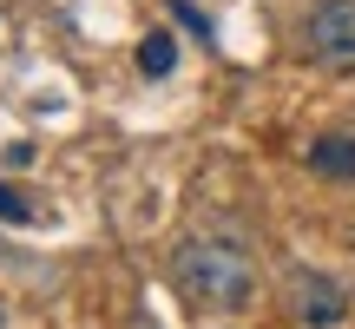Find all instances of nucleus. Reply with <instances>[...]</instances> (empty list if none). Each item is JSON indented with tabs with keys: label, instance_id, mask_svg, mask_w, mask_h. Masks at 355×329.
<instances>
[{
	"label": "nucleus",
	"instance_id": "nucleus-1",
	"mask_svg": "<svg viewBox=\"0 0 355 329\" xmlns=\"http://www.w3.org/2000/svg\"><path fill=\"white\" fill-rule=\"evenodd\" d=\"M171 277L198 310H250L257 296V264L237 237H191L178 251Z\"/></svg>",
	"mask_w": 355,
	"mask_h": 329
},
{
	"label": "nucleus",
	"instance_id": "nucleus-2",
	"mask_svg": "<svg viewBox=\"0 0 355 329\" xmlns=\"http://www.w3.org/2000/svg\"><path fill=\"white\" fill-rule=\"evenodd\" d=\"M303 47L329 73H355V0H316L303 20Z\"/></svg>",
	"mask_w": 355,
	"mask_h": 329
},
{
	"label": "nucleus",
	"instance_id": "nucleus-3",
	"mask_svg": "<svg viewBox=\"0 0 355 329\" xmlns=\"http://www.w3.org/2000/svg\"><path fill=\"white\" fill-rule=\"evenodd\" d=\"M283 303H290V317H296V323H309V329H336V323L349 317L343 283L322 277V270H296V277L283 283Z\"/></svg>",
	"mask_w": 355,
	"mask_h": 329
},
{
	"label": "nucleus",
	"instance_id": "nucleus-4",
	"mask_svg": "<svg viewBox=\"0 0 355 329\" xmlns=\"http://www.w3.org/2000/svg\"><path fill=\"white\" fill-rule=\"evenodd\" d=\"M309 171H322V178H355V139H349V132L316 139V145H309Z\"/></svg>",
	"mask_w": 355,
	"mask_h": 329
},
{
	"label": "nucleus",
	"instance_id": "nucleus-5",
	"mask_svg": "<svg viewBox=\"0 0 355 329\" xmlns=\"http://www.w3.org/2000/svg\"><path fill=\"white\" fill-rule=\"evenodd\" d=\"M171 66H178V40H171V33H145V40H139V73H145V79H165Z\"/></svg>",
	"mask_w": 355,
	"mask_h": 329
},
{
	"label": "nucleus",
	"instance_id": "nucleus-6",
	"mask_svg": "<svg viewBox=\"0 0 355 329\" xmlns=\"http://www.w3.org/2000/svg\"><path fill=\"white\" fill-rule=\"evenodd\" d=\"M0 217H13V224H26V217H33V211H26V204H20V198H13V191H7V185H0Z\"/></svg>",
	"mask_w": 355,
	"mask_h": 329
}]
</instances>
